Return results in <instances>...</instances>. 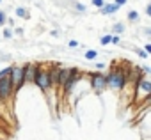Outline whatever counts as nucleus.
Returning a JSON list of instances; mask_svg holds the SVG:
<instances>
[{
    "mask_svg": "<svg viewBox=\"0 0 151 140\" xmlns=\"http://www.w3.org/2000/svg\"><path fill=\"white\" fill-rule=\"evenodd\" d=\"M128 80V73L121 71V69H110V73L107 75V89L114 91V92H121V89L124 87Z\"/></svg>",
    "mask_w": 151,
    "mask_h": 140,
    "instance_id": "1",
    "label": "nucleus"
},
{
    "mask_svg": "<svg viewBox=\"0 0 151 140\" xmlns=\"http://www.w3.org/2000/svg\"><path fill=\"white\" fill-rule=\"evenodd\" d=\"M41 92H50V80H48V64H37V71H36V76H34V82H32Z\"/></svg>",
    "mask_w": 151,
    "mask_h": 140,
    "instance_id": "2",
    "label": "nucleus"
},
{
    "mask_svg": "<svg viewBox=\"0 0 151 140\" xmlns=\"http://www.w3.org/2000/svg\"><path fill=\"white\" fill-rule=\"evenodd\" d=\"M82 76H84V73L78 67H69V75H68V80H66V84H64V87L60 91V96H69L75 91V87L80 84Z\"/></svg>",
    "mask_w": 151,
    "mask_h": 140,
    "instance_id": "3",
    "label": "nucleus"
},
{
    "mask_svg": "<svg viewBox=\"0 0 151 140\" xmlns=\"http://www.w3.org/2000/svg\"><path fill=\"white\" fill-rule=\"evenodd\" d=\"M11 84L14 89V96L22 91V87L25 85V71H23V66H11Z\"/></svg>",
    "mask_w": 151,
    "mask_h": 140,
    "instance_id": "4",
    "label": "nucleus"
},
{
    "mask_svg": "<svg viewBox=\"0 0 151 140\" xmlns=\"http://www.w3.org/2000/svg\"><path fill=\"white\" fill-rule=\"evenodd\" d=\"M16 96H14V89H13V84H11V78L7 76V78H2L0 80V99H2L6 105H7V108H9V103L14 99Z\"/></svg>",
    "mask_w": 151,
    "mask_h": 140,
    "instance_id": "5",
    "label": "nucleus"
},
{
    "mask_svg": "<svg viewBox=\"0 0 151 140\" xmlns=\"http://www.w3.org/2000/svg\"><path fill=\"white\" fill-rule=\"evenodd\" d=\"M89 85L94 92H103L107 89V75L101 71L89 73Z\"/></svg>",
    "mask_w": 151,
    "mask_h": 140,
    "instance_id": "6",
    "label": "nucleus"
},
{
    "mask_svg": "<svg viewBox=\"0 0 151 140\" xmlns=\"http://www.w3.org/2000/svg\"><path fill=\"white\" fill-rule=\"evenodd\" d=\"M59 71H60V64H48V80H50V89L57 91V80H59Z\"/></svg>",
    "mask_w": 151,
    "mask_h": 140,
    "instance_id": "7",
    "label": "nucleus"
},
{
    "mask_svg": "<svg viewBox=\"0 0 151 140\" xmlns=\"http://www.w3.org/2000/svg\"><path fill=\"white\" fill-rule=\"evenodd\" d=\"M23 71H25V85L27 84H32L34 82V76H36V71H37V64L36 62L23 64Z\"/></svg>",
    "mask_w": 151,
    "mask_h": 140,
    "instance_id": "8",
    "label": "nucleus"
},
{
    "mask_svg": "<svg viewBox=\"0 0 151 140\" xmlns=\"http://www.w3.org/2000/svg\"><path fill=\"white\" fill-rule=\"evenodd\" d=\"M68 75H69V67L60 66L59 80H57V92H59V94H60V91H62V87H64V84H66V80H68Z\"/></svg>",
    "mask_w": 151,
    "mask_h": 140,
    "instance_id": "9",
    "label": "nucleus"
},
{
    "mask_svg": "<svg viewBox=\"0 0 151 140\" xmlns=\"http://www.w3.org/2000/svg\"><path fill=\"white\" fill-rule=\"evenodd\" d=\"M119 11V7L114 4V2H105L101 7H100V14H103V16H110V14H116Z\"/></svg>",
    "mask_w": 151,
    "mask_h": 140,
    "instance_id": "10",
    "label": "nucleus"
},
{
    "mask_svg": "<svg viewBox=\"0 0 151 140\" xmlns=\"http://www.w3.org/2000/svg\"><path fill=\"white\" fill-rule=\"evenodd\" d=\"M126 18H128V21H132V23H135V21H139V20H140V16H139V13H137V11H130V13L126 14Z\"/></svg>",
    "mask_w": 151,
    "mask_h": 140,
    "instance_id": "11",
    "label": "nucleus"
},
{
    "mask_svg": "<svg viewBox=\"0 0 151 140\" xmlns=\"http://www.w3.org/2000/svg\"><path fill=\"white\" fill-rule=\"evenodd\" d=\"M112 32H114V36H119V34H123L124 32V25L119 21V23H116L114 27H112Z\"/></svg>",
    "mask_w": 151,
    "mask_h": 140,
    "instance_id": "12",
    "label": "nucleus"
},
{
    "mask_svg": "<svg viewBox=\"0 0 151 140\" xmlns=\"http://www.w3.org/2000/svg\"><path fill=\"white\" fill-rule=\"evenodd\" d=\"M7 76H11V66H6V67L0 69V80H2V78H7Z\"/></svg>",
    "mask_w": 151,
    "mask_h": 140,
    "instance_id": "13",
    "label": "nucleus"
},
{
    "mask_svg": "<svg viewBox=\"0 0 151 140\" xmlns=\"http://www.w3.org/2000/svg\"><path fill=\"white\" fill-rule=\"evenodd\" d=\"M84 57H86L87 60H96V59H98V51H96V50H87Z\"/></svg>",
    "mask_w": 151,
    "mask_h": 140,
    "instance_id": "14",
    "label": "nucleus"
},
{
    "mask_svg": "<svg viewBox=\"0 0 151 140\" xmlns=\"http://www.w3.org/2000/svg\"><path fill=\"white\" fill-rule=\"evenodd\" d=\"M110 39H112V34L109 32V34H105V36L100 39V44H101V46H109V44H110Z\"/></svg>",
    "mask_w": 151,
    "mask_h": 140,
    "instance_id": "15",
    "label": "nucleus"
},
{
    "mask_svg": "<svg viewBox=\"0 0 151 140\" xmlns=\"http://www.w3.org/2000/svg\"><path fill=\"white\" fill-rule=\"evenodd\" d=\"M6 115H7V105H6V103H4L2 99H0V117L4 119ZM4 121H6V119H4Z\"/></svg>",
    "mask_w": 151,
    "mask_h": 140,
    "instance_id": "16",
    "label": "nucleus"
},
{
    "mask_svg": "<svg viewBox=\"0 0 151 140\" xmlns=\"http://www.w3.org/2000/svg\"><path fill=\"white\" fill-rule=\"evenodd\" d=\"M16 16H18V18H29L27 9H23V7H16Z\"/></svg>",
    "mask_w": 151,
    "mask_h": 140,
    "instance_id": "17",
    "label": "nucleus"
},
{
    "mask_svg": "<svg viewBox=\"0 0 151 140\" xmlns=\"http://www.w3.org/2000/svg\"><path fill=\"white\" fill-rule=\"evenodd\" d=\"M7 23V14L2 11V9H0V27H4Z\"/></svg>",
    "mask_w": 151,
    "mask_h": 140,
    "instance_id": "18",
    "label": "nucleus"
},
{
    "mask_svg": "<svg viewBox=\"0 0 151 140\" xmlns=\"http://www.w3.org/2000/svg\"><path fill=\"white\" fill-rule=\"evenodd\" d=\"M2 36H4V39H11V37H13V30H11V29H4Z\"/></svg>",
    "mask_w": 151,
    "mask_h": 140,
    "instance_id": "19",
    "label": "nucleus"
},
{
    "mask_svg": "<svg viewBox=\"0 0 151 140\" xmlns=\"http://www.w3.org/2000/svg\"><path fill=\"white\" fill-rule=\"evenodd\" d=\"M91 2H93V6H94V7H98V9H100V7L107 2V0H91Z\"/></svg>",
    "mask_w": 151,
    "mask_h": 140,
    "instance_id": "20",
    "label": "nucleus"
},
{
    "mask_svg": "<svg viewBox=\"0 0 151 140\" xmlns=\"http://www.w3.org/2000/svg\"><path fill=\"white\" fill-rule=\"evenodd\" d=\"M68 46H69V48H78V46H80V43H78L77 39H71V41L68 43Z\"/></svg>",
    "mask_w": 151,
    "mask_h": 140,
    "instance_id": "21",
    "label": "nucleus"
},
{
    "mask_svg": "<svg viewBox=\"0 0 151 140\" xmlns=\"http://www.w3.org/2000/svg\"><path fill=\"white\" fill-rule=\"evenodd\" d=\"M75 9L80 11V13H86V6L84 4H75Z\"/></svg>",
    "mask_w": 151,
    "mask_h": 140,
    "instance_id": "22",
    "label": "nucleus"
},
{
    "mask_svg": "<svg viewBox=\"0 0 151 140\" xmlns=\"http://www.w3.org/2000/svg\"><path fill=\"white\" fill-rule=\"evenodd\" d=\"M135 51H137V55H139L140 59H147V53H146L144 50H135Z\"/></svg>",
    "mask_w": 151,
    "mask_h": 140,
    "instance_id": "23",
    "label": "nucleus"
},
{
    "mask_svg": "<svg viewBox=\"0 0 151 140\" xmlns=\"http://www.w3.org/2000/svg\"><path fill=\"white\" fill-rule=\"evenodd\" d=\"M149 73H151V67H149V66H144V67H142V75H144V76H147Z\"/></svg>",
    "mask_w": 151,
    "mask_h": 140,
    "instance_id": "24",
    "label": "nucleus"
},
{
    "mask_svg": "<svg viewBox=\"0 0 151 140\" xmlns=\"http://www.w3.org/2000/svg\"><path fill=\"white\" fill-rule=\"evenodd\" d=\"M126 2H128V0H114V4H116L117 7H121V6H124Z\"/></svg>",
    "mask_w": 151,
    "mask_h": 140,
    "instance_id": "25",
    "label": "nucleus"
},
{
    "mask_svg": "<svg viewBox=\"0 0 151 140\" xmlns=\"http://www.w3.org/2000/svg\"><path fill=\"white\" fill-rule=\"evenodd\" d=\"M144 51H146L147 55L151 53V44H149V43H146V44H144Z\"/></svg>",
    "mask_w": 151,
    "mask_h": 140,
    "instance_id": "26",
    "label": "nucleus"
},
{
    "mask_svg": "<svg viewBox=\"0 0 151 140\" xmlns=\"http://www.w3.org/2000/svg\"><path fill=\"white\" fill-rule=\"evenodd\" d=\"M14 34L22 36V34H23V29H22V27H14Z\"/></svg>",
    "mask_w": 151,
    "mask_h": 140,
    "instance_id": "27",
    "label": "nucleus"
},
{
    "mask_svg": "<svg viewBox=\"0 0 151 140\" xmlns=\"http://www.w3.org/2000/svg\"><path fill=\"white\" fill-rule=\"evenodd\" d=\"M146 16H151V4L146 6Z\"/></svg>",
    "mask_w": 151,
    "mask_h": 140,
    "instance_id": "28",
    "label": "nucleus"
},
{
    "mask_svg": "<svg viewBox=\"0 0 151 140\" xmlns=\"http://www.w3.org/2000/svg\"><path fill=\"white\" fill-rule=\"evenodd\" d=\"M96 67H98V69H105V64H103V62H96Z\"/></svg>",
    "mask_w": 151,
    "mask_h": 140,
    "instance_id": "29",
    "label": "nucleus"
},
{
    "mask_svg": "<svg viewBox=\"0 0 151 140\" xmlns=\"http://www.w3.org/2000/svg\"><path fill=\"white\" fill-rule=\"evenodd\" d=\"M4 124H6V121H4L2 117H0V126H4Z\"/></svg>",
    "mask_w": 151,
    "mask_h": 140,
    "instance_id": "30",
    "label": "nucleus"
},
{
    "mask_svg": "<svg viewBox=\"0 0 151 140\" xmlns=\"http://www.w3.org/2000/svg\"><path fill=\"white\" fill-rule=\"evenodd\" d=\"M0 4H2V0H0Z\"/></svg>",
    "mask_w": 151,
    "mask_h": 140,
    "instance_id": "31",
    "label": "nucleus"
}]
</instances>
